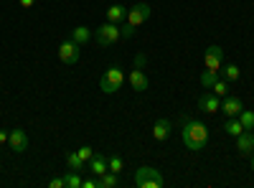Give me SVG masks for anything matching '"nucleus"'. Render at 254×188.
Listing matches in <instances>:
<instances>
[{
  "label": "nucleus",
  "instance_id": "20e7f679",
  "mask_svg": "<svg viewBox=\"0 0 254 188\" xmlns=\"http://www.w3.org/2000/svg\"><path fill=\"white\" fill-rule=\"evenodd\" d=\"M120 38H122L120 26H117V23H110V20H107L104 26H99L97 33H94V41H97L99 46H115Z\"/></svg>",
  "mask_w": 254,
  "mask_h": 188
},
{
  "label": "nucleus",
  "instance_id": "f3484780",
  "mask_svg": "<svg viewBox=\"0 0 254 188\" xmlns=\"http://www.w3.org/2000/svg\"><path fill=\"white\" fill-rule=\"evenodd\" d=\"M224 132H226L229 137H239V135L244 132L239 117H226V122H224Z\"/></svg>",
  "mask_w": 254,
  "mask_h": 188
},
{
  "label": "nucleus",
  "instance_id": "2f4dec72",
  "mask_svg": "<svg viewBox=\"0 0 254 188\" xmlns=\"http://www.w3.org/2000/svg\"><path fill=\"white\" fill-rule=\"evenodd\" d=\"M8 137H10V132H5V130H0V145H5V142H8Z\"/></svg>",
  "mask_w": 254,
  "mask_h": 188
},
{
  "label": "nucleus",
  "instance_id": "9d476101",
  "mask_svg": "<svg viewBox=\"0 0 254 188\" xmlns=\"http://www.w3.org/2000/svg\"><path fill=\"white\" fill-rule=\"evenodd\" d=\"M237 153L244 155V158H249V155L254 153V132H252V130H244V132L237 137Z\"/></svg>",
  "mask_w": 254,
  "mask_h": 188
},
{
  "label": "nucleus",
  "instance_id": "473e14b6",
  "mask_svg": "<svg viewBox=\"0 0 254 188\" xmlns=\"http://www.w3.org/2000/svg\"><path fill=\"white\" fill-rule=\"evenodd\" d=\"M249 163H252V171H254V153L249 155Z\"/></svg>",
  "mask_w": 254,
  "mask_h": 188
},
{
  "label": "nucleus",
  "instance_id": "1a4fd4ad",
  "mask_svg": "<svg viewBox=\"0 0 254 188\" xmlns=\"http://www.w3.org/2000/svg\"><path fill=\"white\" fill-rule=\"evenodd\" d=\"M8 145H10L13 153H26L28 150V135H26V130L13 127L10 130V137H8Z\"/></svg>",
  "mask_w": 254,
  "mask_h": 188
},
{
  "label": "nucleus",
  "instance_id": "ddd939ff",
  "mask_svg": "<svg viewBox=\"0 0 254 188\" xmlns=\"http://www.w3.org/2000/svg\"><path fill=\"white\" fill-rule=\"evenodd\" d=\"M171 130H173L171 120L160 117V120H155V125H153V137H155L158 142H163V140H168V137H171Z\"/></svg>",
  "mask_w": 254,
  "mask_h": 188
},
{
  "label": "nucleus",
  "instance_id": "6ab92c4d",
  "mask_svg": "<svg viewBox=\"0 0 254 188\" xmlns=\"http://www.w3.org/2000/svg\"><path fill=\"white\" fill-rule=\"evenodd\" d=\"M66 165H69V171H79V173H84V168H87V163H84V160L79 158V153H76V150L66 153Z\"/></svg>",
  "mask_w": 254,
  "mask_h": 188
},
{
  "label": "nucleus",
  "instance_id": "4468645a",
  "mask_svg": "<svg viewBox=\"0 0 254 188\" xmlns=\"http://www.w3.org/2000/svg\"><path fill=\"white\" fill-rule=\"evenodd\" d=\"M87 171L89 173H94L97 178L99 176H104V173H107L110 168H107V155H102V153H94V158L87 163Z\"/></svg>",
  "mask_w": 254,
  "mask_h": 188
},
{
  "label": "nucleus",
  "instance_id": "6e6552de",
  "mask_svg": "<svg viewBox=\"0 0 254 188\" xmlns=\"http://www.w3.org/2000/svg\"><path fill=\"white\" fill-rule=\"evenodd\" d=\"M198 110L201 112H208V115H216V112H221V97H216L214 92H206V94H201L198 97Z\"/></svg>",
  "mask_w": 254,
  "mask_h": 188
},
{
  "label": "nucleus",
  "instance_id": "b1692460",
  "mask_svg": "<svg viewBox=\"0 0 254 188\" xmlns=\"http://www.w3.org/2000/svg\"><path fill=\"white\" fill-rule=\"evenodd\" d=\"M216 79H219V74H214V71L203 69V74H201V87H203V89H211V87L216 84Z\"/></svg>",
  "mask_w": 254,
  "mask_h": 188
},
{
  "label": "nucleus",
  "instance_id": "f03ea898",
  "mask_svg": "<svg viewBox=\"0 0 254 188\" xmlns=\"http://www.w3.org/2000/svg\"><path fill=\"white\" fill-rule=\"evenodd\" d=\"M135 186L137 188H163L165 178L158 168H150V165H142V168L135 171Z\"/></svg>",
  "mask_w": 254,
  "mask_h": 188
},
{
  "label": "nucleus",
  "instance_id": "423d86ee",
  "mask_svg": "<svg viewBox=\"0 0 254 188\" xmlns=\"http://www.w3.org/2000/svg\"><path fill=\"white\" fill-rule=\"evenodd\" d=\"M79 56H81V46L74 44L71 38L64 41V44L59 46V59H61V64L71 66V64H76V61H79Z\"/></svg>",
  "mask_w": 254,
  "mask_h": 188
},
{
  "label": "nucleus",
  "instance_id": "0eeeda50",
  "mask_svg": "<svg viewBox=\"0 0 254 188\" xmlns=\"http://www.w3.org/2000/svg\"><path fill=\"white\" fill-rule=\"evenodd\" d=\"M203 64H206L208 71L219 74V69H221V64H224V49L216 46V44H214V46H208L206 54H203Z\"/></svg>",
  "mask_w": 254,
  "mask_h": 188
},
{
  "label": "nucleus",
  "instance_id": "5701e85b",
  "mask_svg": "<svg viewBox=\"0 0 254 188\" xmlns=\"http://www.w3.org/2000/svg\"><path fill=\"white\" fill-rule=\"evenodd\" d=\"M64 181H66V188H81V173L79 171H69L66 176H64Z\"/></svg>",
  "mask_w": 254,
  "mask_h": 188
},
{
  "label": "nucleus",
  "instance_id": "a878e982",
  "mask_svg": "<svg viewBox=\"0 0 254 188\" xmlns=\"http://www.w3.org/2000/svg\"><path fill=\"white\" fill-rule=\"evenodd\" d=\"M76 153H79V158H81V160H84V163H89V160H92V158H94V150H92V148H89V145H84V148H79V150H76Z\"/></svg>",
  "mask_w": 254,
  "mask_h": 188
},
{
  "label": "nucleus",
  "instance_id": "393cba45",
  "mask_svg": "<svg viewBox=\"0 0 254 188\" xmlns=\"http://www.w3.org/2000/svg\"><path fill=\"white\" fill-rule=\"evenodd\" d=\"M211 92H214L216 97H221V99H224V97L229 94V81L219 76V79H216V84H214V87H211Z\"/></svg>",
  "mask_w": 254,
  "mask_h": 188
},
{
  "label": "nucleus",
  "instance_id": "bb28decb",
  "mask_svg": "<svg viewBox=\"0 0 254 188\" xmlns=\"http://www.w3.org/2000/svg\"><path fill=\"white\" fill-rule=\"evenodd\" d=\"M120 31H122V38H132L135 36V28L130 23H120Z\"/></svg>",
  "mask_w": 254,
  "mask_h": 188
},
{
  "label": "nucleus",
  "instance_id": "dca6fc26",
  "mask_svg": "<svg viewBox=\"0 0 254 188\" xmlns=\"http://www.w3.org/2000/svg\"><path fill=\"white\" fill-rule=\"evenodd\" d=\"M89 38H92V31H89L87 26H76V28H71V41H74V44L87 46V44H89Z\"/></svg>",
  "mask_w": 254,
  "mask_h": 188
},
{
  "label": "nucleus",
  "instance_id": "9b49d317",
  "mask_svg": "<svg viewBox=\"0 0 254 188\" xmlns=\"http://www.w3.org/2000/svg\"><path fill=\"white\" fill-rule=\"evenodd\" d=\"M242 110H244V104H242V99H239V97L226 94V97L221 99V112H224L226 117H237Z\"/></svg>",
  "mask_w": 254,
  "mask_h": 188
},
{
  "label": "nucleus",
  "instance_id": "412c9836",
  "mask_svg": "<svg viewBox=\"0 0 254 188\" xmlns=\"http://www.w3.org/2000/svg\"><path fill=\"white\" fill-rule=\"evenodd\" d=\"M107 168H110V173H117V176H120V173L125 171V160L115 153V155H110V158H107Z\"/></svg>",
  "mask_w": 254,
  "mask_h": 188
},
{
  "label": "nucleus",
  "instance_id": "4be33fe9",
  "mask_svg": "<svg viewBox=\"0 0 254 188\" xmlns=\"http://www.w3.org/2000/svg\"><path fill=\"white\" fill-rule=\"evenodd\" d=\"M237 117H239V122H242L244 130H254V112H252V110H242Z\"/></svg>",
  "mask_w": 254,
  "mask_h": 188
},
{
  "label": "nucleus",
  "instance_id": "a211bd4d",
  "mask_svg": "<svg viewBox=\"0 0 254 188\" xmlns=\"http://www.w3.org/2000/svg\"><path fill=\"white\" fill-rule=\"evenodd\" d=\"M219 76H221V79H226V81H237V79L242 76V69H239L237 64H221Z\"/></svg>",
  "mask_w": 254,
  "mask_h": 188
},
{
  "label": "nucleus",
  "instance_id": "c85d7f7f",
  "mask_svg": "<svg viewBox=\"0 0 254 188\" xmlns=\"http://www.w3.org/2000/svg\"><path fill=\"white\" fill-rule=\"evenodd\" d=\"M81 188H99V181L97 178H84L81 181Z\"/></svg>",
  "mask_w": 254,
  "mask_h": 188
},
{
  "label": "nucleus",
  "instance_id": "7c9ffc66",
  "mask_svg": "<svg viewBox=\"0 0 254 188\" xmlns=\"http://www.w3.org/2000/svg\"><path fill=\"white\" fill-rule=\"evenodd\" d=\"M18 3H20V5H23V8H33V5L38 3V0H18Z\"/></svg>",
  "mask_w": 254,
  "mask_h": 188
},
{
  "label": "nucleus",
  "instance_id": "39448f33",
  "mask_svg": "<svg viewBox=\"0 0 254 188\" xmlns=\"http://www.w3.org/2000/svg\"><path fill=\"white\" fill-rule=\"evenodd\" d=\"M153 8L147 5V3H135L132 8H127V18H125V23H130L132 28H140L147 18H150Z\"/></svg>",
  "mask_w": 254,
  "mask_h": 188
},
{
  "label": "nucleus",
  "instance_id": "f257e3e1",
  "mask_svg": "<svg viewBox=\"0 0 254 188\" xmlns=\"http://www.w3.org/2000/svg\"><path fill=\"white\" fill-rule=\"evenodd\" d=\"M181 137H183V145L188 150H203L208 145V127L201 122V120H183V127H181Z\"/></svg>",
  "mask_w": 254,
  "mask_h": 188
},
{
  "label": "nucleus",
  "instance_id": "2eb2a0df",
  "mask_svg": "<svg viewBox=\"0 0 254 188\" xmlns=\"http://www.w3.org/2000/svg\"><path fill=\"white\" fill-rule=\"evenodd\" d=\"M125 18H127V8L125 5H120V3H115V5H110L107 8V20L110 23H125Z\"/></svg>",
  "mask_w": 254,
  "mask_h": 188
},
{
  "label": "nucleus",
  "instance_id": "c756f323",
  "mask_svg": "<svg viewBox=\"0 0 254 188\" xmlns=\"http://www.w3.org/2000/svg\"><path fill=\"white\" fill-rule=\"evenodd\" d=\"M145 64H147V56H145V54H137V56H135V66H137V69H142Z\"/></svg>",
  "mask_w": 254,
  "mask_h": 188
},
{
  "label": "nucleus",
  "instance_id": "7ed1b4c3",
  "mask_svg": "<svg viewBox=\"0 0 254 188\" xmlns=\"http://www.w3.org/2000/svg\"><path fill=\"white\" fill-rule=\"evenodd\" d=\"M122 84H125V71L120 66H110L99 79V89L104 94H117L122 89Z\"/></svg>",
  "mask_w": 254,
  "mask_h": 188
},
{
  "label": "nucleus",
  "instance_id": "cd10ccee",
  "mask_svg": "<svg viewBox=\"0 0 254 188\" xmlns=\"http://www.w3.org/2000/svg\"><path fill=\"white\" fill-rule=\"evenodd\" d=\"M49 188H66V181H64V176H61V178H51V181H49Z\"/></svg>",
  "mask_w": 254,
  "mask_h": 188
},
{
  "label": "nucleus",
  "instance_id": "f8f14e48",
  "mask_svg": "<svg viewBox=\"0 0 254 188\" xmlns=\"http://www.w3.org/2000/svg\"><path fill=\"white\" fill-rule=\"evenodd\" d=\"M127 81H130V87H132L135 92H145V89H147V84H150V81H147V74H145L142 69H137V66L130 71Z\"/></svg>",
  "mask_w": 254,
  "mask_h": 188
},
{
  "label": "nucleus",
  "instance_id": "aec40b11",
  "mask_svg": "<svg viewBox=\"0 0 254 188\" xmlns=\"http://www.w3.org/2000/svg\"><path fill=\"white\" fill-rule=\"evenodd\" d=\"M97 181H99V188H117L120 186V176L117 173H110V171L104 173V176H99Z\"/></svg>",
  "mask_w": 254,
  "mask_h": 188
}]
</instances>
